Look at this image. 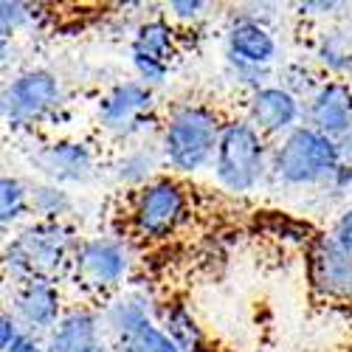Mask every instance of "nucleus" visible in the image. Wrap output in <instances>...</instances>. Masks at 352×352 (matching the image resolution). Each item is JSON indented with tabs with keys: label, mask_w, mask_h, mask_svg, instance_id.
Wrapping results in <instances>:
<instances>
[{
	"label": "nucleus",
	"mask_w": 352,
	"mask_h": 352,
	"mask_svg": "<svg viewBox=\"0 0 352 352\" xmlns=\"http://www.w3.org/2000/svg\"><path fill=\"white\" fill-rule=\"evenodd\" d=\"M223 124L217 113L203 104L175 107L164 127V155L172 169L197 172L214 153Z\"/></svg>",
	"instance_id": "f257e3e1"
},
{
	"label": "nucleus",
	"mask_w": 352,
	"mask_h": 352,
	"mask_svg": "<svg viewBox=\"0 0 352 352\" xmlns=\"http://www.w3.org/2000/svg\"><path fill=\"white\" fill-rule=\"evenodd\" d=\"M341 161H344L341 146L336 138L313 127H296L276 146L274 172L285 184L305 186V184H318L324 178H336L341 172Z\"/></svg>",
	"instance_id": "f03ea898"
},
{
	"label": "nucleus",
	"mask_w": 352,
	"mask_h": 352,
	"mask_svg": "<svg viewBox=\"0 0 352 352\" xmlns=\"http://www.w3.org/2000/svg\"><path fill=\"white\" fill-rule=\"evenodd\" d=\"M214 175L223 189L245 195L265 175V141L251 122H228L223 124L217 153H214Z\"/></svg>",
	"instance_id": "7ed1b4c3"
},
{
	"label": "nucleus",
	"mask_w": 352,
	"mask_h": 352,
	"mask_svg": "<svg viewBox=\"0 0 352 352\" xmlns=\"http://www.w3.org/2000/svg\"><path fill=\"white\" fill-rule=\"evenodd\" d=\"M71 245L74 240L65 226L37 223L6 248V262L14 274L25 276V282H54V276L71 262Z\"/></svg>",
	"instance_id": "20e7f679"
},
{
	"label": "nucleus",
	"mask_w": 352,
	"mask_h": 352,
	"mask_svg": "<svg viewBox=\"0 0 352 352\" xmlns=\"http://www.w3.org/2000/svg\"><path fill=\"white\" fill-rule=\"evenodd\" d=\"M184 217H186V195L175 181L161 178L146 184L138 192L133 220L144 237H153V240L169 237L184 223Z\"/></svg>",
	"instance_id": "39448f33"
},
{
	"label": "nucleus",
	"mask_w": 352,
	"mask_h": 352,
	"mask_svg": "<svg viewBox=\"0 0 352 352\" xmlns=\"http://www.w3.org/2000/svg\"><path fill=\"white\" fill-rule=\"evenodd\" d=\"M56 104H60V79L43 68L20 74L3 94V113L12 124L37 122Z\"/></svg>",
	"instance_id": "423d86ee"
},
{
	"label": "nucleus",
	"mask_w": 352,
	"mask_h": 352,
	"mask_svg": "<svg viewBox=\"0 0 352 352\" xmlns=\"http://www.w3.org/2000/svg\"><path fill=\"white\" fill-rule=\"evenodd\" d=\"M74 268L87 287H113L127 276L130 256L116 240H87L74 254Z\"/></svg>",
	"instance_id": "0eeeda50"
},
{
	"label": "nucleus",
	"mask_w": 352,
	"mask_h": 352,
	"mask_svg": "<svg viewBox=\"0 0 352 352\" xmlns=\"http://www.w3.org/2000/svg\"><path fill=\"white\" fill-rule=\"evenodd\" d=\"M310 282L321 296L352 299V251L341 248L333 237L318 240L310 251Z\"/></svg>",
	"instance_id": "6e6552de"
},
{
	"label": "nucleus",
	"mask_w": 352,
	"mask_h": 352,
	"mask_svg": "<svg viewBox=\"0 0 352 352\" xmlns=\"http://www.w3.org/2000/svg\"><path fill=\"white\" fill-rule=\"evenodd\" d=\"M310 127L341 141L352 130V91L344 82L321 85L307 107Z\"/></svg>",
	"instance_id": "1a4fd4ad"
},
{
	"label": "nucleus",
	"mask_w": 352,
	"mask_h": 352,
	"mask_svg": "<svg viewBox=\"0 0 352 352\" xmlns=\"http://www.w3.org/2000/svg\"><path fill=\"white\" fill-rule=\"evenodd\" d=\"M248 116L259 133L296 130L293 124L299 119V102L287 87H256L248 104Z\"/></svg>",
	"instance_id": "9d476101"
},
{
	"label": "nucleus",
	"mask_w": 352,
	"mask_h": 352,
	"mask_svg": "<svg viewBox=\"0 0 352 352\" xmlns=\"http://www.w3.org/2000/svg\"><path fill=\"white\" fill-rule=\"evenodd\" d=\"M228 51L245 68H265L276 60V40L256 20H237L228 32Z\"/></svg>",
	"instance_id": "9b49d317"
},
{
	"label": "nucleus",
	"mask_w": 352,
	"mask_h": 352,
	"mask_svg": "<svg viewBox=\"0 0 352 352\" xmlns=\"http://www.w3.org/2000/svg\"><path fill=\"white\" fill-rule=\"evenodd\" d=\"M153 107V91L141 82H124L102 99L99 104V119L110 130H124L130 127L144 110Z\"/></svg>",
	"instance_id": "f8f14e48"
},
{
	"label": "nucleus",
	"mask_w": 352,
	"mask_h": 352,
	"mask_svg": "<svg viewBox=\"0 0 352 352\" xmlns=\"http://www.w3.org/2000/svg\"><path fill=\"white\" fill-rule=\"evenodd\" d=\"M48 352H102L99 318L91 310L65 313L51 330Z\"/></svg>",
	"instance_id": "ddd939ff"
},
{
	"label": "nucleus",
	"mask_w": 352,
	"mask_h": 352,
	"mask_svg": "<svg viewBox=\"0 0 352 352\" xmlns=\"http://www.w3.org/2000/svg\"><path fill=\"white\" fill-rule=\"evenodd\" d=\"M37 164L54 181H87L91 178V169H94L91 150H87L85 144H76V141L48 144L37 155Z\"/></svg>",
	"instance_id": "4468645a"
},
{
	"label": "nucleus",
	"mask_w": 352,
	"mask_h": 352,
	"mask_svg": "<svg viewBox=\"0 0 352 352\" xmlns=\"http://www.w3.org/2000/svg\"><path fill=\"white\" fill-rule=\"evenodd\" d=\"M17 313L28 327L54 330L60 321V290L54 282H25L17 296Z\"/></svg>",
	"instance_id": "2eb2a0df"
},
{
	"label": "nucleus",
	"mask_w": 352,
	"mask_h": 352,
	"mask_svg": "<svg viewBox=\"0 0 352 352\" xmlns=\"http://www.w3.org/2000/svg\"><path fill=\"white\" fill-rule=\"evenodd\" d=\"M133 54L153 56V60L169 65V60H172V28L164 20H150V23L138 25Z\"/></svg>",
	"instance_id": "dca6fc26"
},
{
	"label": "nucleus",
	"mask_w": 352,
	"mask_h": 352,
	"mask_svg": "<svg viewBox=\"0 0 352 352\" xmlns=\"http://www.w3.org/2000/svg\"><path fill=\"white\" fill-rule=\"evenodd\" d=\"M166 336L184 352H200V330L184 305H175L166 313Z\"/></svg>",
	"instance_id": "f3484780"
},
{
	"label": "nucleus",
	"mask_w": 352,
	"mask_h": 352,
	"mask_svg": "<svg viewBox=\"0 0 352 352\" xmlns=\"http://www.w3.org/2000/svg\"><path fill=\"white\" fill-rule=\"evenodd\" d=\"M28 209V192L17 178H6L0 181V223L9 226L14 220L23 217V212Z\"/></svg>",
	"instance_id": "a211bd4d"
},
{
	"label": "nucleus",
	"mask_w": 352,
	"mask_h": 352,
	"mask_svg": "<svg viewBox=\"0 0 352 352\" xmlns=\"http://www.w3.org/2000/svg\"><path fill=\"white\" fill-rule=\"evenodd\" d=\"M32 206L45 217H60L71 209V197L56 186H40L37 192H32Z\"/></svg>",
	"instance_id": "6ab92c4d"
},
{
	"label": "nucleus",
	"mask_w": 352,
	"mask_h": 352,
	"mask_svg": "<svg viewBox=\"0 0 352 352\" xmlns=\"http://www.w3.org/2000/svg\"><path fill=\"white\" fill-rule=\"evenodd\" d=\"M318 56H321V63L330 65L333 71H344V68L352 65V51H349V45L341 40L338 32H333L330 37L321 40V45H318Z\"/></svg>",
	"instance_id": "aec40b11"
},
{
	"label": "nucleus",
	"mask_w": 352,
	"mask_h": 352,
	"mask_svg": "<svg viewBox=\"0 0 352 352\" xmlns=\"http://www.w3.org/2000/svg\"><path fill=\"white\" fill-rule=\"evenodd\" d=\"M138 344H141V349H144V352H184V349H181L178 344H175L164 330L153 327V321L141 330Z\"/></svg>",
	"instance_id": "412c9836"
},
{
	"label": "nucleus",
	"mask_w": 352,
	"mask_h": 352,
	"mask_svg": "<svg viewBox=\"0 0 352 352\" xmlns=\"http://www.w3.org/2000/svg\"><path fill=\"white\" fill-rule=\"evenodd\" d=\"M133 65L138 71V76L146 82V85H161L166 79V71L169 65L153 60V56H144V54H133Z\"/></svg>",
	"instance_id": "4be33fe9"
},
{
	"label": "nucleus",
	"mask_w": 352,
	"mask_h": 352,
	"mask_svg": "<svg viewBox=\"0 0 352 352\" xmlns=\"http://www.w3.org/2000/svg\"><path fill=\"white\" fill-rule=\"evenodd\" d=\"M153 169H155L153 158L146 155V153H138V155L122 161V166H119V178H122V181H144Z\"/></svg>",
	"instance_id": "5701e85b"
},
{
	"label": "nucleus",
	"mask_w": 352,
	"mask_h": 352,
	"mask_svg": "<svg viewBox=\"0 0 352 352\" xmlns=\"http://www.w3.org/2000/svg\"><path fill=\"white\" fill-rule=\"evenodd\" d=\"M3 12H0V20H3V37H9L14 28L25 20V6L23 3H9V0H3V6H0Z\"/></svg>",
	"instance_id": "b1692460"
},
{
	"label": "nucleus",
	"mask_w": 352,
	"mask_h": 352,
	"mask_svg": "<svg viewBox=\"0 0 352 352\" xmlns=\"http://www.w3.org/2000/svg\"><path fill=\"white\" fill-rule=\"evenodd\" d=\"M333 240H336V243H338L341 248L352 251V209H349V212H344V214H341V220L336 223Z\"/></svg>",
	"instance_id": "393cba45"
},
{
	"label": "nucleus",
	"mask_w": 352,
	"mask_h": 352,
	"mask_svg": "<svg viewBox=\"0 0 352 352\" xmlns=\"http://www.w3.org/2000/svg\"><path fill=\"white\" fill-rule=\"evenodd\" d=\"M0 324H3V327H0V346H3V352H6V349H12V346H14V341H17L23 333H20L17 321H14L9 313H6L3 318H0Z\"/></svg>",
	"instance_id": "a878e982"
},
{
	"label": "nucleus",
	"mask_w": 352,
	"mask_h": 352,
	"mask_svg": "<svg viewBox=\"0 0 352 352\" xmlns=\"http://www.w3.org/2000/svg\"><path fill=\"white\" fill-rule=\"evenodd\" d=\"M169 9L178 14V17H197L200 9H203V3H200V0H172Z\"/></svg>",
	"instance_id": "bb28decb"
},
{
	"label": "nucleus",
	"mask_w": 352,
	"mask_h": 352,
	"mask_svg": "<svg viewBox=\"0 0 352 352\" xmlns=\"http://www.w3.org/2000/svg\"><path fill=\"white\" fill-rule=\"evenodd\" d=\"M6 352H45V349H43L32 336H25V333H23V336L14 341V346H12V349H6Z\"/></svg>",
	"instance_id": "cd10ccee"
},
{
	"label": "nucleus",
	"mask_w": 352,
	"mask_h": 352,
	"mask_svg": "<svg viewBox=\"0 0 352 352\" xmlns=\"http://www.w3.org/2000/svg\"><path fill=\"white\" fill-rule=\"evenodd\" d=\"M338 146H341V158L344 161H352V130L338 141Z\"/></svg>",
	"instance_id": "c85d7f7f"
}]
</instances>
